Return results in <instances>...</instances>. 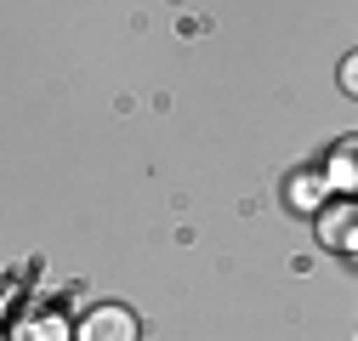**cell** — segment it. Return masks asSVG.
<instances>
[{"mask_svg":"<svg viewBox=\"0 0 358 341\" xmlns=\"http://www.w3.org/2000/svg\"><path fill=\"white\" fill-rule=\"evenodd\" d=\"M137 335H143L137 313L120 307V302L85 307V313H80V324H74V341H137Z\"/></svg>","mask_w":358,"mask_h":341,"instance_id":"obj_1","label":"cell"},{"mask_svg":"<svg viewBox=\"0 0 358 341\" xmlns=\"http://www.w3.org/2000/svg\"><path fill=\"white\" fill-rule=\"evenodd\" d=\"M319 245L336 256H358V199L319 210Z\"/></svg>","mask_w":358,"mask_h":341,"instance_id":"obj_2","label":"cell"},{"mask_svg":"<svg viewBox=\"0 0 358 341\" xmlns=\"http://www.w3.org/2000/svg\"><path fill=\"white\" fill-rule=\"evenodd\" d=\"M324 177H330V188L358 194V148H352V143H341V148L330 154V170H324Z\"/></svg>","mask_w":358,"mask_h":341,"instance_id":"obj_5","label":"cell"},{"mask_svg":"<svg viewBox=\"0 0 358 341\" xmlns=\"http://www.w3.org/2000/svg\"><path fill=\"white\" fill-rule=\"evenodd\" d=\"M324 188H330L324 170H290V182H285V210H290V217H307V210L319 217Z\"/></svg>","mask_w":358,"mask_h":341,"instance_id":"obj_4","label":"cell"},{"mask_svg":"<svg viewBox=\"0 0 358 341\" xmlns=\"http://www.w3.org/2000/svg\"><path fill=\"white\" fill-rule=\"evenodd\" d=\"M341 92H347V97H358V52L341 63Z\"/></svg>","mask_w":358,"mask_h":341,"instance_id":"obj_6","label":"cell"},{"mask_svg":"<svg viewBox=\"0 0 358 341\" xmlns=\"http://www.w3.org/2000/svg\"><path fill=\"white\" fill-rule=\"evenodd\" d=\"M12 341H74V324H69L57 307H29V313L12 324Z\"/></svg>","mask_w":358,"mask_h":341,"instance_id":"obj_3","label":"cell"}]
</instances>
